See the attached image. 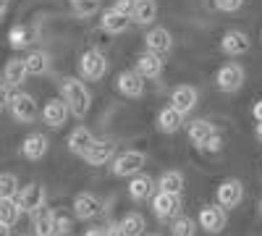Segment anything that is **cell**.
<instances>
[{
	"instance_id": "obj_3",
	"label": "cell",
	"mask_w": 262,
	"mask_h": 236,
	"mask_svg": "<svg viewBox=\"0 0 262 236\" xmlns=\"http://www.w3.org/2000/svg\"><path fill=\"white\" fill-rule=\"evenodd\" d=\"M144 165H147V155L142 153V149H126V153H121L118 158H113L111 170L118 179H131V176L142 174Z\"/></svg>"
},
{
	"instance_id": "obj_31",
	"label": "cell",
	"mask_w": 262,
	"mask_h": 236,
	"mask_svg": "<svg viewBox=\"0 0 262 236\" xmlns=\"http://www.w3.org/2000/svg\"><path fill=\"white\" fill-rule=\"evenodd\" d=\"M69 3L76 18H92L95 13H100V0H69Z\"/></svg>"
},
{
	"instance_id": "obj_5",
	"label": "cell",
	"mask_w": 262,
	"mask_h": 236,
	"mask_svg": "<svg viewBox=\"0 0 262 236\" xmlns=\"http://www.w3.org/2000/svg\"><path fill=\"white\" fill-rule=\"evenodd\" d=\"M152 212L158 221H173L181 216V195H170V191H158L152 195Z\"/></svg>"
},
{
	"instance_id": "obj_42",
	"label": "cell",
	"mask_w": 262,
	"mask_h": 236,
	"mask_svg": "<svg viewBox=\"0 0 262 236\" xmlns=\"http://www.w3.org/2000/svg\"><path fill=\"white\" fill-rule=\"evenodd\" d=\"M84 236H105V228H90L84 231Z\"/></svg>"
},
{
	"instance_id": "obj_47",
	"label": "cell",
	"mask_w": 262,
	"mask_h": 236,
	"mask_svg": "<svg viewBox=\"0 0 262 236\" xmlns=\"http://www.w3.org/2000/svg\"><path fill=\"white\" fill-rule=\"evenodd\" d=\"M149 236H163V233H149Z\"/></svg>"
},
{
	"instance_id": "obj_15",
	"label": "cell",
	"mask_w": 262,
	"mask_h": 236,
	"mask_svg": "<svg viewBox=\"0 0 262 236\" xmlns=\"http://www.w3.org/2000/svg\"><path fill=\"white\" fill-rule=\"evenodd\" d=\"M144 48L149 53H158V55H168L173 50V37L165 27H152L144 34Z\"/></svg>"
},
{
	"instance_id": "obj_16",
	"label": "cell",
	"mask_w": 262,
	"mask_h": 236,
	"mask_svg": "<svg viewBox=\"0 0 262 236\" xmlns=\"http://www.w3.org/2000/svg\"><path fill=\"white\" fill-rule=\"evenodd\" d=\"M69 105L63 102V97H55V100H48L45 108H42V121H45L50 128H60L66 121H69Z\"/></svg>"
},
{
	"instance_id": "obj_19",
	"label": "cell",
	"mask_w": 262,
	"mask_h": 236,
	"mask_svg": "<svg viewBox=\"0 0 262 236\" xmlns=\"http://www.w3.org/2000/svg\"><path fill=\"white\" fill-rule=\"evenodd\" d=\"M116 155V144L111 139H95V144L84 153L86 165H105L111 163V158Z\"/></svg>"
},
{
	"instance_id": "obj_46",
	"label": "cell",
	"mask_w": 262,
	"mask_h": 236,
	"mask_svg": "<svg viewBox=\"0 0 262 236\" xmlns=\"http://www.w3.org/2000/svg\"><path fill=\"white\" fill-rule=\"evenodd\" d=\"M257 212H259V218H262V200H259V205H257Z\"/></svg>"
},
{
	"instance_id": "obj_36",
	"label": "cell",
	"mask_w": 262,
	"mask_h": 236,
	"mask_svg": "<svg viewBox=\"0 0 262 236\" xmlns=\"http://www.w3.org/2000/svg\"><path fill=\"white\" fill-rule=\"evenodd\" d=\"M55 223H58V236H71V228H74L71 218H66V216H60V212H58Z\"/></svg>"
},
{
	"instance_id": "obj_17",
	"label": "cell",
	"mask_w": 262,
	"mask_h": 236,
	"mask_svg": "<svg viewBox=\"0 0 262 236\" xmlns=\"http://www.w3.org/2000/svg\"><path fill=\"white\" fill-rule=\"evenodd\" d=\"M128 24H131V16L116 11L113 6L105 8V11L100 13V27H102V32H107V34H123V32L128 29Z\"/></svg>"
},
{
	"instance_id": "obj_24",
	"label": "cell",
	"mask_w": 262,
	"mask_h": 236,
	"mask_svg": "<svg viewBox=\"0 0 262 236\" xmlns=\"http://www.w3.org/2000/svg\"><path fill=\"white\" fill-rule=\"evenodd\" d=\"M92 144H95V134L86 126H76L74 132L69 134V149H71L74 155H79V158H84V153Z\"/></svg>"
},
{
	"instance_id": "obj_4",
	"label": "cell",
	"mask_w": 262,
	"mask_h": 236,
	"mask_svg": "<svg viewBox=\"0 0 262 236\" xmlns=\"http://www.w3.org/2000/svg\"><path fill=\"white\" fill-rule=\"evenodd\" d=\"M244 81H247V71L238 66V63H223L215 74V87L221 92H226V95L238 92L244 87Z\"/></svg>"
},
{
	"instance_id": "obj_9",
	"label": "cell",
	"mask_w": 262,
	"mask_h": 236,
	"mask_svg": "<svg viewBox=\"0 0 262 236\" xmlns=\"http://www.w3.org/2000/svg\"><path fill=\"white\" fill-rule=\"evenodd\" d=\"M102 200L97 195H92V191H81V195L74 197V216L79 221H95L97 216H102Z\"/></svg>"
},
{
	"instance_id": "obj_40",
	"label": "cell",
	"mask_w": 262,
	"mask_h": 236,
	"mask_svg": "<svg viewBox=\"0 0 262 236\" xmlns=\"http://www.w3.org/2000/svg\"><path fill=\"white\" fill-rule=\"evenodd\" d=\"M105 236H126L121 221H111V223H107V226H105Z\"/></svg>"
},
{
	"instance_id": "obj_32",
	"label": "cell",
	"mask_w": 262,
	"mask_h": 236,
	"mask_svg": "<svg viewBox=\"0 0 262 236\" xmlns=\"http://www.w3.org/2000/svg\"><path fill=\"white\" fill-rule=\"evenodd\" d=\"M196 228H200V223H194V218L186 216L170 221V236H196Z\"/></svg>"
},
{
	"instance_id": "obj_38",
	"label": "cell",
	"mask_w": 262,
	"mask_h": 236,
	"mask_svg": "<svg viewBox=\"0 0 262 236\" xmlns=\"http://www.w3.org/2000/svg\"><path fill=\"white\" fill-rule=\"evenodd\" d=\"M8 105H11V87L0 81V111H6Z\"/></svg>"
},
{
	"instance_id": "obj_25",
	"label": "cell",
	"mask_w": 262,
	"mask_h": 236,
	"mask_svg": "<svg viewBox=\"0 0 262 236\" xmlns=\"http://www.w3.org/2000/svg\"><path fill=\"white\" fill-rule=\"evenodd\" d=\"M212 134H217V128H215L207 118H196V121L189 123V139H191V144H194L196 149H202L205 142H207Z\"/></svg>"
},
{
	"instance_id": "obj_29",
	"label": "cell",
	"mask_w": 262,
	"mask_h": 236,
	"mask_svg": "<svg viewBox=\"0 0 262 236\" xmlns=\"http://www.w3.org/2000/svg\"><path fill=\"white\" fill-rule=\"evenodd\" d=\"M121 226L126 231V236H144V228H147V218L142 212H126L121 218Z\"/></svg>"
},
{
	"instance_id": "obj_26",
	"label": "cell",
	"mask_w": 262,
	"mask_h": 236,
	"mask_svg": "<svg viewBox=\"0 0 262 236\" xmlns=\"http://www.w3.org/2000/svg\"><path fill=\"white\" fill-rule=\"evenodd\" d=\"M158 18V3L155 0H137L134 13H131V21L139 27H152Z\"/></svg>"
},
{
	"instance_id": "obj_10",
	"label": "cell",
	"mask_w": 262,
	"mask_h": 236,
	"mask_svg": "<svg viewBox=\"0 0 262 236\" xmlns=\"http://www.w3.org/2000/svg\"><path fill=\"white\" fill-rule=\"evenodd\" d=\"M8 111H11L13 121H18V123H32V121L37 118V102H34V97L27 95V92H16V95H11Z\"/></svg>"
},
{
	"instance_id": "obj_30",
	"label": "cell",
	"mask_w": 262,
	"mask_h": 236,
	"mask_svg": "<svg viewBox=\"0 0 262 236\" xmlns=\"http://www.w3.org/2000/svg\"><path fill=\"white\" fill-rule=\"evenodd\" d=\"M21 205H18V200L13 197V200H0V221L3 223H8V226H16V221L21 218Z\"/></svg>"
},
{
	"instance_id": "obj_27",
	"label": "cell",
	"mask_w": 262,
	"mask_h": 236,
	"mask_svg": "<svg viewBox=\"0 0 262 236\" xmlns=\"http://www.w3.org/2000/svg\"><path fill=\"white\" fill-rule=\"evenodd\" d=\"M184 184H186V179H184L181 170H165V174H160V179L155 181L158 191H170V195H181Z\"/></svg>"
},
{
	"instance_id": "obj_33",
	"label": "cell",
	"mask_w": 262,
	"mask_h": 236,
	"mask_svg": "<svg viewBox=\"0 0 262 236\" xmlns=\"http://www.w3.org/2000/svg\"><path fill=\"white\" fill-rule=\"evenodd\" d=\"M32 42V32L27 29V27H21V24H16L11 32H8V45L13 48V50H24L27 45Z\"/></svg>"
},
{
	"instance_id": "obj_21",
	"label": "cell",
	"mask_w": 262,
	"mask_h": 236,
	"mask_svg": "<svg viewBox=\"0 0 262 236\" xmlns=\"http://www.w3.org/2000/svg\"><path fill=\"white\" fill-rule=\"evenodd\" d=\"M184 113H179L173 105H165L163 111H158V118H155V123H158V132H163V134H176L179 128L184 126Z\"/></svg>"
},
{
	"instance_id": "obj_18",
	"label": "cell",
	"mask_w": 262,
	"mask_h": 236,
	"mask_svg": "<svg viewBox=\"0 0 262 236\" xmlns=\"http://www.w3.org/2000/svg\"><path fill=\"white\" fill-rule=\"evenodd\" d=\"M58 212L55 210H48V207H42L34 212V218H32V233L34 236H58Z\"/></svg>"
},
{
	"instance_id": "obj_11",
	"label": "cell",
	"mask_w": 262,
	"mask_h": 236,
	"mask_svg": "<svg viewBox=\"0 0 262 236\" xmlns=\"http://www.w3.org/2000/svg\"><path fill=\"white\" fill-rule=\"evenodd\" d=\"M244 200V184L238 179H226L215 191V202L223 205L226 210H236Z\"/></svg>"
},
{
	"instance_id": "obj_1",
	"label": "cell",
	"mask_w": 262,
	"mask_h": 236,
	"mask_svg": "<svg viewBox=\"0 0 262 236\" xmlns=\"http://www.w3.org/2000/svg\"><path fill=\"white\" fill-rule=\"evenodd\" d=\"M60 97H63L66 105H69L71 116H76V118H84L92 108V95H90V90H86V84L76 76H66L60 81Z\"/></svg>"
},
{
	"instance_id": "obj_6",
	"label": "cell",
	"mask_w": 262,
	"mask_h": 236,
	"mask_svg": "<svg viewBox=\"0 0 262 236\" xmlns=\"http://www.w3.org/2000/svg\"><path fill=\"white\" fill-rule=\"evenodd\" d=\"M196 223H200L202 231L207 233H223L228 226V216H226V207L223 205H205L196 216Z\"/></svg>"
},
{
	"instance_id": "obj_41",
	"label": "cell",
	"mask_w": 262,
	"mask_h": 236,
	"mask_svg": "<svg viewBox=\"0 0 262 236\" xmlns=\"http://www.w3.org/2000/svg\"><path fill=\"white\" fill-rule=\"evenodd\" d=\"M252 116H254V121H262V100H257V102H254Z\"/></svg>"
},
{
	"instance_id": "obj_35",
	"label": "cell",
	"mask_w": 262,
	"mask_h": 236,
	"mask_svg": "<svg viewBox=\"0 0 262 236\" xmlns=\"http://www.w3.org/2000/svg\"><path fill=\"white\" fill-rule=\"evenodd\" d=\"M215 8L217 11H223V13H236L238 8L244 6V0H212Z\"/></svg>"
},
{
	"instance_id": "obj_7",
	"label": "cell",
	"mask_w": 262,
	"mask_h": 236,
	"mask_svg": "<svg viewBox=\"0 0 262 236\" xmlns=\"http://www.w3.org/2000/svg\"><path fill=\"white\" fill-rule=\"evenodd\" d=\"M144 81L147 79L137 69H126L116 76V90L128 100H139V97H144Z\"/></svg>"
},
{
	"instance_id": "obj_8",
	"label": "cell",
	"mask_w": 262,
	"mask_h": 236,
	"mask_svg": "<svg viewBox=\"0 0 262 236\" xmlns=\"http://www.w3.org/2000/svg\"><path fill=\"white\" fill-rule=\"evenodd\" d=\"M16 200H18L21 210L29 212V216H34L37 210L45 207V202H48V191H45V186H42V184L32 181V184H27L24 189L18 191V197H16Z\"/></svg>"
},
{
	"instance_id": "obj_20",
	"label": "cell",
	"mask_w": 262,
	"mask_h": 236,
	"mask_svg": "<svg viewBox=\"0 0 262 236\" xmlns=\"http://www.w3.org/2000/svg\"><path fill=\"white\" fill-rule=\"evenodd\" d=\"M48 149H50V142H48L45 134H39V132L29 134L24 142H21V155H24L27 160H42L48 155Z\"/></svg>"
},
{
	"instance_id": "obj_22",
	"label": "cell",
	"mask_w": 262,
	"mask_h": 236,
	"mask_svg": "<svg viewBox=\"0 0 262 236\" xmlns=\"http://www.w3.org/2000/svg\"><path fill=\"white\" fill-rule=\"evenodd\" d=\"M27 76H29V71H27L24 58H11L3 66V84H8V87H21L27 81Z\"/></svg>"
},
{
	"instance_id": "obj_45",
	"label": "cell",
	"mask_w": 262,
	"mask_h": 236,
	"mask_svg": "<svg viewBox=\"0 0 262 236\" xmlns=\"http://www.w3.org/2000/svg\"><path fill=\"white\" fill-rule=\"evenodd\" d=\"M254 134H257V139L262 142V121H257V128H254Z\"/></svg>"
},
{
	"instance_id": "obj_14",
	"label": "cell",
	"mask_w": 262,
	"mask_h": 236,
	"mask_svg": "<svg viewBox=\"0 0 262 236\" xmlns=\"http://www.w3.org/2000/svg\"><path fill=\"white\" fill-rule=\"evenodd\" d=\"M196 102H200V92H196L191 84H181V87H176L170 92V105L184 116H189L196 108Z\"/></svg>"
},
{
	"instance_id": "obj_34",
	"label": "cell",
	"mask_w": 262,
	"mask_h": 236,
	"mask_svg": "<svg viewBox=\"0 0 262 236\" xmlns=\"http://www.w3.org/2000/svg\"><path fill=\"white\" fill-rule=\"evenodd\" d=\"M18 191H21V186L13 174H0V200H13V197H18Z\"/></svg>"
},
{
	"instance_id": "obj_44",
	"label": "cell",
	"mask_w": 262,
	"mask_h": 236,
	"mask_svg": "<svg viewBox=\"0 0 262 236\" xmlns=\"http://www.w3.org/2000/svg\"><path fill=\"white\" fill-rule=\"evenodd\" d=\"M0 236H11V226L0 221Z\"/></svg>"
},
{
	"instance_id": "obj_37",
	"label": "cell",
	"mask_w": 262,
	"mask_h": 236,
	"mask_svg": "<svg viewBox=\"0 0 262 236\" xmlns=\"http://www.w3.org/2000/svg\"><path fill=\"white\" fill-rule=\"evenodd\" d=\"M134 6H137V0H116V3H113V8L121 11V13H126V16L134 13Z\"/></svg>"
},
{
	"instance_id": "obj_23",
	"label": "cell",
	"mask_w": 262,
	"mask_h": 236,
	"mask_svg": "<svg viewBox=\"0 0 262 236\" xmlns=\"http://www.w3.org/2000/svg\"><path fill=\"white\" fill-rule=\"evenodd\" d=\"M152 189H158V186H155V181H152V176H147V174H137V176L128 179V197L137 200V202L149 200Z\"/></svg>"
},
{
	"instance_id": "obj_13",
	"label": "cell",
	"mask_w": 262,
	"mask_h": 236,
	"mask_svg": "<svg viewBox=\"0 0 262 236\" xmlns=\"http://www.w3.org/2000/svg\"><path fill=\"white\" fill-rule=\"evenodd\" d=\"M163 55H158V53H149V50H144V53H139L137 55V71L147 79V81H158L160 76H163Z\"/></svg>"
},
{
	"instance_id": "obj_2",
	"label": "cell",
	"mask_w": 262,
	"mask_h": 236,
	"mask_svg": "<svg viewBox=\"0 0 262 236\" xmlns=\"http://www.w3.org/2000/svg\"><path fill=\"white\" fill-rule=\"evenodd\" d=\"M79 74H81L84 81H100L107 74V58H105V53L97 50V48L84 50L81 58H79Z\"/></svg>"
},
{
	"instance_id": "obj_43",
	"label": "cell",
	"mask_w": 262,
	"mask_h": 236,
	"mask_svg": "<svg viewBox=\"0 0 262 236\" xmlns=\"http://www.w3.org/2000/svg\"><path fill=\"white\" fill-rule=\"evenodd\" d=\"M6 13H8V0H0V21L6 18Z\"/></svg>"
},
{
	"instance_id": "obj_28",
	"label": "cell",
	"mask_w": 262,
	"mask_h": 236,
	"mask_svg": "<svg viewBox=\"0 0 262 236\" xmlns=\"http://www.w3.org/2000/svg\"><path fill=\"white\" fill-rule=\"evenodd\" d=\"M24 60H27V71L34 74V76H42V74L50 71V55L45 50H32Z\"/></svg>"
},
{
	"instance_id": "obj_12",
	"label": "cell",
	"mask_w": 262,
	"mask_h": 236,
	"mask_svg": "<svg viewBox=\"0 0 262 236\" xmlns=\"http://www.w3.org/2000/svg\"><path fill=\"white\" fill-rule=\"evenodd\" d=\"M249 48H252V39H249V34L242 32V29H228V32L221 37V50H223V55H228V58L247 55Z\"/></svg>"
},
{
	"instance_id": "obj_39",
	"label": "cell",
	"mask_w": 262,
	"mask_h": 236,
	"mask_svg": "<svg viewBox=\"0 0 262 236\" xmlns=\"http://www.w3.org/2000/svg\"><path fill=\"white\" fill-rule=\"evenodd\" d=\"M221 144H223V139H221V134H212L207 142H205V153H217V149H221Z\"/></svg>"
}]
</instances>
